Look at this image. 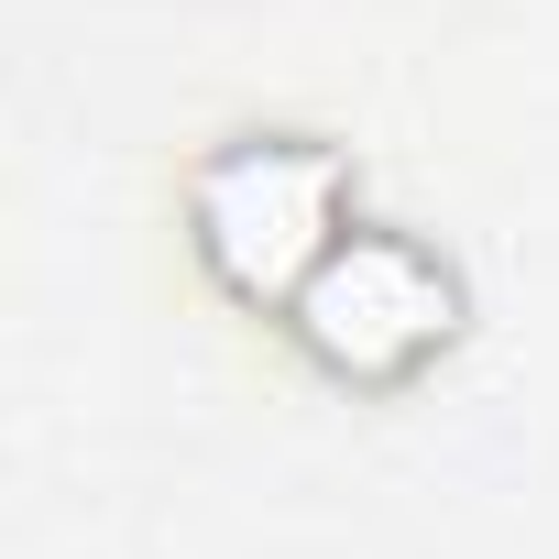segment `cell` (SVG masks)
<instances>
[{
  "instance_id": "6da1fadb",
  "label": "cell",
  "mask_w": 559,
  "mask_h": 559,
  "mask_svg": "<svg viewBox=\"0 0 559 559\" xmlns=\"http://www.w3.org/2000/svg\"><path fill=\"white\" fill-rule=\"evenodd\" d=\"M352 154L319 132H241L187 176V230L209 286L241 308H297L308 274L352 241Z\"/></svg>"
},
{
  "instance_id": "7a4b0ae2",
  "label": "cell",
  "mask_w": 559,
  "mask_h": 559,
  "mask_svg": "<svg viewBox=\"0 0 559 559\" xmlns=\"http://www.w3.org/2000/svg\"><path fill=\"white\" fill-rule=\"evenodd\" d=\"M308 362L341 373V384H406L417 362H439L461 341V274L417 241V230H352L308 297L286 308Z\"/></svg>"
}]
</instances>
